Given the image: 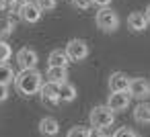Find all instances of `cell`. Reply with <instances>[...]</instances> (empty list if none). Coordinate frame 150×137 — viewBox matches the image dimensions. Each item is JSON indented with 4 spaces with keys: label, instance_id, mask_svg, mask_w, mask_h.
I'll list each match as a JSON object with an SVG mask.
<instances>
[{
    "label": "cell",
    "instance_id": "6da1fadb",
    "mask_svg": "<svg viewBox=\"0 0 150 137\" xmlns=\"http://www.w3.org/2000/svg\"><path fill=\"white\" fill-rule=\"evenodd\" d=\"M15 82H17L19 92L25 94V96L37 94V92L41 90V86H43V78H41V74H39L37 70H23V72L17 76Z\"/></svg>",
    "mask_w": 150,
    "mask_h": 137
},
{
    "label": "cell",
    "instance_id": "7a4b0ae2",
    "mask_svg": "<svg viewBox=\"0 0 150 137\" xmlns=\"http://www.w3.org/2000/svg\"><path fill=\"white\" fill-rule=\"evenodd\" d=\"M91 125L95 129H105V127H111L113 121H115V113L105 104V106H95L91 110V117H88Z\"/></svg>",
    "mask_w": 150,
    "mask_h": 137
},
{
    "label": "cell",
    "instance_id": "3957f363",
    "mask_svg": "<svg viewBox=\"0 0 150 137\" xmlns=\"http://www.w3.org/2000/svg\"><path fill=\"white\" fill-rule=\"evenodd\" d=\"M97 25H99L101 31L111 33V31H115V29L119 27V17H117V13L111 10V8H101V10L97 13Z\"/></svg>",
    "mask_w": 150,
    "mask_h": 137
},
{
    "label": "cell",
    "instance_id": "277c9868",
    "mask_svg": "<svg viewBox=\"0 0 150 137\" xmlns=\"http://www.w3.org/2000/svg\"><path fill=\"white\" fill-rule=\"evenodd\" d=\"M66 53L72 62H82L86 55H88V45L82 41V39H72L68 45H66Z\"/></svg>",
    "mask_w": 150,
    "mask_h": 137
},
{
    "label": "cell",
    "instance_id": "5b68a950",
    "mask_svg": "<svg viewBox=\"0 0 150 137\" xmlns=\"http://www.w3.org/2000/svg\"><path fill=\"white\" fill-rule=\"evenodd\" d=\"M60 86L62 84H54V82H45L41 86V102L45 106H52V104H58L60 102Z\"/></svg>",
    "mask_w": 150,
    "mask_h": 137
},
{
    "label": "cell",
    "instance_id": "8992f818",
    "mask_svg": "<svg viewBox=\"0 0 150 137\" xmlns=\"http://www.w3.org/2000/svg\"><path fill=\"white\" fill-rule=\"evenodd\" d=\"M129 92H111L109 98H107V106L113 110V113H119V110H125L129 106Z\"/></svg>",
    "mask_w": 150,
    "mask_h": 137
},
{
    "label": "cell",
    "instance_id": "52a82bcc",
    "mask_svg": "<svg viewBox=\"0 0 150 137\" xmlns=\"http://www.w3.org/2000/svg\"><path fill=\"white\" fill-rule=\"evenodd\" d=\"M129 84H132V80L123 72H115L109 76V90L111 92H129Z\"/></svg>",
    "mask_w": 150,
    "mask_h": 137
},
{
    "label": "cell",
    "instance_id": "ba28073f",
    "mask_svg": "<svg viewBox=\"0 0 150 137\" xmlns=\"http://www.w3.org/2000/svg\"><path fill=\"white\" fill-rule=\"evenodd\" d=\"M148 94H150V84L144 78H134L132 84H129V96L138 98V100H144Z\"/></svg>",
    "mask_w": 150,
    "mask_h": 137
},
{
    "label": "cell",
    "instance_id": "9c48e42d",
    "mask_svg": "<svg viewBox=\"0 0 150 137\" xmlns=\"http://www.w3.org/2000/svg\"><path fill=\"white\" fill-rule=\"evenodd\" d=\"M17 62H19V66L23 70H35V66H37V53L33 49H29V47H23L17 53Z\"/></svg>",
    "mask_w": 150,
    "mask_h": 137
},
{
    "label": "cell",
    "instance_id": "30bf717a",
    "mask_svg": "<svg viewBox=\"0 0 150 137\" xmlns=\"http://www.w3.org/2000/svg\"><path fill=\"white\" fill-rule=\"evenodd\" d=\"M19 15H21V19H23L25 23H37V21L41 19V8H39L35 2H29V4H23V6H21Z\"/></svg>",
    "mask_w": 150,
    "mask_h": 137
},
{
    "label": "cell",
    "instance_id": "8fae6325",
    "mask_svg": "<svg viewBox=\"0 0 150 137\" xmlns=\"http://www.w3.org/2000/svg\"><path fill=\"white\" fill-rule=\"evenodd\" d=\"M50 66L47 68H68V64L72 62L70 57H68V53L66 51H62V49H56V51H52L50 53Z\"/></svg>",
    "mask_w": 150,
    "mask_h": 137
},
{
    "label": "cell",
    "instance_id": "7c38bea8",
    "mask_svg": "<svg viewBox=\"0 0 150 137\" xmlns=\"http://www.w3.org/2000/svg\"><path fill=\"white\" fill-rule=\"evenodd\" d=\"M127 27L132 29V31H144L146 27H148V19H146V15L144 13H132L129 17H127Z\"/></svg>",
    "mask_w": 150,
    "mask_h": 137
},
{
    "label": "cell",
    "instance_id": "4fadbf2b",
    "mask_svg": "<svg viewBox=\"0 0 150 137\" xmlns=\"http://www.w3.org/2000/svg\"><path fill=\"white\" fill-rule=\"evenodd\" d=\"M39 131H41V135H45V137H54V135H58L60 125H58V121H56V119L45 117V119H41V121H39Z\"/></svg>",
    "mask_w": 150,
    "mask_h": 137
},
{
    "label": "cell",
    "instance_id": "5bb4252c",
    "mask_svg": "<svg viewBox=\"0 0 150 137\" xmlns=\"http://www.w3.org/2000/svg\"><path fill=\"white\" fill-rule=\"evenodd\" d=\"M47 82L54 84L68 82V68H47Z\"/></svg>",
    "mask_w": 150,
    "mask_h": 137
},
{
    "label": "cell",
    "instance_id": "9a60e30c",
    "mask_svg": "<svg viewBox=\"0 0 150 137\" xmlns=\"http://www.w3.org/2000/svg\"><path fill=\"white\" fill-rule=\"evenodd\" d=\"M134 119H136V123H140V125H148V123H150V104H148V102H140V104L134 108Z\"/></svg>",
    "mask_w": 150,
    "mask_h": 137
},
{
    "label": "cell",
    "instance_id": "2e32d148",
    "mask_svg": "<svg viewBox=\"0 0 150 137\" xmlns=\"http://www.w3.org/2000/svg\"><path fill=\"white\" fill-rule=\"evenodd\" d=\"M76 98V86L70 82H64L60 86V102H72Z\"/></svg>",
    "mask_w": 150,
    "mask_h": 137
},
{
    "label": "cell",
    "instance_id": "e0dca14e",
    "mask_svg": "<svg viewBox=\"0 0 150 137\" xmlns=\"http://www.w3.org/2000/svg\"><path fill=\"white\" fill-rule=\"evenodd\" d=\"M15 80H17V76H15L13 68H11L8 64H0V84L8 86V84L15 82Z\"/></svg>",
    "mask_w": 150,
    "mask_h": 137
},
{
    "label": "cell",
    "instance_id": "ac0fdd59",
    "mask_svg": "<svg viewBox=\"0 0 150 137\" xmlns=\"http://www.w3.org/2000/svg\"><path fill=\"white\" fill-rule=\"evenodd\" d=\"M13 29H15L13 17H2V19H0V35H8Z\"/></svg>",
    "mask_w": 150,
    "mask_h": 137
},
{
    "label": "cell",
    "instance_id": "d6986e66",
    "mask_svg": "<svg viewBox=\"0 0 150 137\" xmlns=\"http://www.w3.org/2000/svg\"><path fill=\"white\" fill-rule=\"evenodd\" d=\"M11 55H13L11 45H8V43H4V41H0V64L8 62V57H11Z\"/></svg>",
    "mask_w": 150,
    "mask_h": 137
},
{
    "label": "cell",
    "instance_id": "ffe728a7",
    "mask_svg": "<svg viewBox=\"0 0 150 137\" xmlns=\"http://www.w3.org/2000/svg\"><path fill=\"white\" fill-rule=\"evenodd\" d=\"M113 137H138V135H136V131H134L132 127H121V129L115 131Z\"/></svg>",
    "mask_w": 150,
    "mask_h": 137
},
{
    "label": "cell",
    "instance_id": "44dd1931",
    "mask_svg": "<svg viewBox=\"0 0 150 137\" xmlns=\"http://www.w3.org/2000/svg\"><path fill=\"white\" fill-rule=\"evenodd\" d=\"M35 4L41 8V13L43 10H52L54 6H56V0H35Z\"/></svg>",
    "mask_w": 150,
    "mask_h": 137
},
{
    "label": "cell",
    "instance_id": "7402d4cb",
    "mask_svg": "<svg viewBox=\"0 0 150 137\" xmlns=\"http://www.w3.org/2000/svg\"><path fill=\"white\" fill-rule=\"evenodd\" d=\"M68 137H88V129H84V127H74V129H70Z\"/></svg>",
    "mask_w": 150,
    "mask_h": 137
},
{
    "label": "cell",
    "instance_id": "603a6c76",
    "mask_svg": "<svg viewBox=\"0 0 150 137\" xmlns=\"http://www.w3.org/2000/svg\"><path fill=\"white\" fill-rule=\"evenodd\" d=\"M72 4H74L78 10H86L88 6H93V0H72Z\"/></svg>",
    "mask_w": 150,
    "mask_h": 137
},
{
    "label": "cell",
    "instance_id": "cb8c5ba5",
    "mask_svg": "<svg viewBox=\"0 0 150 137\" xmlns=\"http://www.w3.org/2000/svg\"><path fill=\"white\" fill-rule=\"evenodd\" d=\"M6 98H8V86L0 84V102H2V100H6Z\"/></svg>",
    "mask_w": 150,
    "mask_h": 137
},
{
    "label": "cell",
    "instance_id": "d4e9b609",
    "mask_svg": "<svg viewBox=\"0 0 150 137\" xmlns=\"http://www.w3.org/2000/svg\"><path fill=\"white\" fill-rule=\"evenodd\" d=\"M88 137H105V133H103V129H88Z\"/></svg>",
    "mask_w": 150,
    "mask_h": 137
},
{
    "label": "cell",
    "instance_id": "484cf974",
    "mask_svg": "<svg viewBox=\"0 0 150 137\" xmlns=\"http://www.w3.org/2000/svg\"><path fill=\"white\" fill-rule=\"evenodd\" d=\"M93 4H97L99 8H109L111 0H93Z\"/></svg>",
    "mask_w": 150,
    "mask_h": 137
},
{
    "label": "cell",
    "instance_id": "4316f807",
    "mask_svg": "<svg viewBox=\"0 0 150 137\" xmlns=\"http://www.w3.org/2000/svg\"><path fill=\"white\" fill-rule=\"evenodd\" d=\"M6 4H8L6 0H0V10H4V8H6Z\"/></svg>",
    "mask_w": 150,
    "mask_h": 137
},
{
    "label": "cell",
    "instance_id": "83f0119b",
    "mask_svg": "<svg viewBox=\"0 0 150 137\" xmlns=\"http://www.w3.org/2000/svg\"><path fill=\"white\" fill-rule=\"evenodd\" d=\"M15 2H19V4L23 6V4H29V2H31V0H15Z\"/></svg>",
    "mask_w": 150,
    "mask_h": 137
},
{
    "label": "cell",
    "instance_id": "f1b7e54d",
    "mask_svg": "<svg viewBox=\"0 0 150 137\" xmlns=\"http://www.w3.org/2000/svg\"><path fill=\"white\" fill-rule=\"evenodd\" d=\"M144 15H146V19H148V23H150V4H148V8H146V13H144Z\"/></svg>",
    "mask_w": 150,
    "mask_h": 137
},
{
    "label": "cell",
    "instance_id": "f546056e",
    "mask_svg": "<svg viewBox=\"0 0 150 137\" xmlns=\"http://www.w3.org/2000/svg\"><path fill=\"white\" fill-rule=\"evenodd\" d=\"M6 2H15V0H6Z\"/></svg>",
    "mask_w": 150,
    "mask_h": 137
},
{
    "label": "cell",
    "instance_id": "4dcf8cb0",
    "mask_svg": "<svg viewBox=\"0 0 150 137\" xmlns=\"http://www.w3.org/2000/svg\"><path fill=\"white\" fill-rule=\"evenodd\" d=\"M0 19H2V17H0Z\"/></svg>",
    "mask_w": 150,
    "mask_h": 137
}]
</instances>
